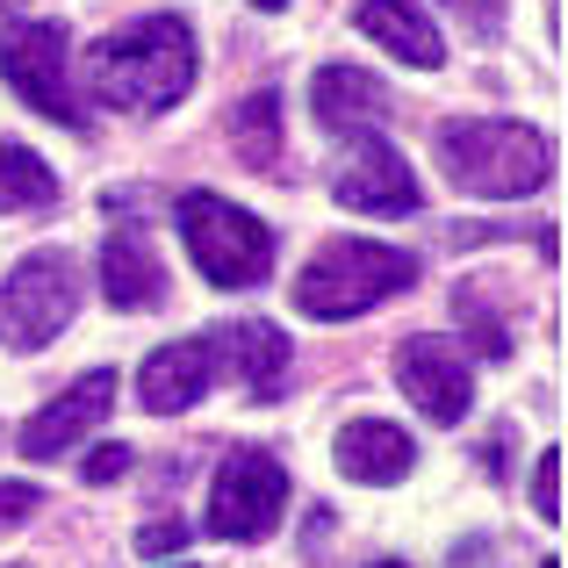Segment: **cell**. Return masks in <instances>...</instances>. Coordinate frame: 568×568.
<instances>
[{"label":"cell","mask_w":568,"mask_h":568,"mask_svg":"<svg viewBox=\"0 0 568 568\" xmlns=\"http://www.w3.org/2000/svg\"><path fill=\"white\" fill-rule=\"evenodd\" d=\"M223 346H231V375L245 388L252 403H281L288 396V375H295V346L281 338V324L252 317V324H231V332H216Z\"/></svg>","instance_id":"obj_13"},{"label":"cell","mask_w":568,"mask_h":568,"mask_svg":"<svg viewBox=\"0 0 568 568\" xmlns=\"http://www.w3.org/2000/svg\"><path fill=\"white\" fill-rule=\"evenodd\" d=\"M0 80L43 115V123L87 130V109L72 101V37L65 22H14L0 37Z\"/></svg>","instance_id":"obj_6"},{"label":"cell","mask_w":568,"mask_h":568,"mask_svg":"<svg viewBox=\"0 0 568 568\" xmlns=\"http://www.w3.org/2000/svg\"><path fill=\"white\" fill-rule=\"evenodd\" d=\"M454 310H460V324H468V332H483V353H489V361H504V353H511V332L489 317V303H475V288H460Z\"/></svg>","instance_id":"obj_19"},{"label":"cell","mask_w":568,"mask_h":568,"mask_svg":"<svg viewBox=\"0 0 568 568\" xmlns=\"http://www.w3.org/2000/svg\"><path fill=\"white\" fill-rule=\"evenodd\" d=\"M252 8H260V14H281V8H288V0H252Z\"/></svg>","instance_id":"obj_24"},{"label":"cell","mask_w":568,"mask_h":568,"mask_svg":"<svg viewBox=\"0 0 568 568\" xmlns=\"http://www.w3.org/2000/svg\"><path fill=\"white\" fill-rule=\"evenodd\" d=\"M72 317H80V260L65 245L14 260V274L0 281V346L43 353Z\"/></svg>","instance_id":"obj_5"},{"label":"cell","mask_w":568,"mask_h":568,"mask_svg":"<svg viewBox=\"0 0 568 568\" xmlns=\"http://www.w3.org/2000/svg\"><path fill=\"white\" fill-rule=\"evenodd\" d=\"M37 504H43L37 483H0V532H14L29 511H37Z\"/></svg>","instance_id":"obj_21"},{"label":"cell","mask_w":568,"mask_h":568,"mask_svg":"<svg viewBox=\"0 0 568 568\" xmlns=\"http://www.w3.org/2000/svg\"><path fill=\"white\" fill-rule=\"evenodd\" d=\"M540 568H561V561H540Z\"/></svg>","instance_id":"obj_25"},{"label":"cell","mask_w":568,"mask_h":568,"mask_svg":"<svg viewBox=\"0 0 568 568\" xmlns=\"http://www.w3.org/2000/svg\"><path fill=\"white\" fill-rule=\"evenodd\" d=\"M0 209H8V216L58 209V173L43 166L29 144H0Z\"/></svg>","instance_id":"obj_18"},{"label":"cell","mask_w":568,"mask_h":568,"mask_svg":"<svg viewBox=\"0 0 568 568\" xmlns=\"http://www.w3.org/2000/svg\"><path fill=\"white\" fill-rule=\"evenodd\" d=\"M209 382H216V332L209 338H173V346H159L152 361L138 367V403L152 417H181L194 403L209 396Z\"/></svg>","instance_id":"obj_11"},{"label":"cell","mask_w":568,"mask_h":568,"mask_svg":"<svg viewBox=\"0 0 568 568\" xmlns=\"http://www.w3.org/2000/svg\"><path fill=\"white\" fill-rule=\"evenodd\" d=\"M101 295L115 310H159L166 303V266H159L144 223H115L109 245H101Z\"/></svg>","instance_id":"obj_12"},{"label":"cell","mask_w":568,"mask_h":568,"mask_svg":"<svg viewBox=\"0 0 568 568\" xmlns=\"http://www.w3.org/2000/svg\"><path fill=\"white\" fill-rule=\"evenodd\" d=\"M109 410H115V375H109V367H94V375H80L72 388H58V396L43 403L22 432H14V446H22L29 460H65L87 432H101V417H109Z\"/></svg>","instance_id":"obj_10"},{"label":"cell","mask_w":568,"mask_h":568,"mask_svg":"<svg viewBox=\"0 0 568 568\" xmlns=\"http://www.w3.org/2000/svg\"><path fill=\"white\" fill-rule=\"evenodd\" d=\"M361 37L382 43L388 58L417 72H439L446 65V43H439V22H432L417 0H361Z\"/></svg>","instance_id":"obj_14"},{"label":"cell","mask_w":568,"mask_h":568,"mask_svg":"<svg viewBox=\"0 0 568 568\" xmlns=\"http://www.w3.org/2000/svg\"><path fill=\"white\" fill-rule=\"evenodd\" d=\"M310 109H317L324 130L361 138V130H375L388 115V87L375 80V72H361V65H324L317 80H310Z\"/></svg>","instance_id":"obj_15"},{"label":"cell","mask_w":568,"mask_h":568,"mask_svg":"<svg viewBox=\"0 0 568 568\" xmlns=\"http://www.w3.org/2000/svg\"><path fill=\"white\" fill-rule=\"evenodd\" d=\"M173 216H181L187 260H194V274H202L209 288H260V281L274 274V231H266L252 209L194 187V194H181Z\"/></svg>","instance_id":"obj_4"},{"label":"cell","mask_w":568,"mask_h":568,"mask_svg":"<svg viewBox=\"0 0 568 568\" xmlns=\"http://www.w3.org/2000/svg\"><path fill=\"white\" fill-rule=\"evenodd\" d=\"M231 144L245 152V166L281 173V94L274 87H260V94H245L231 109Z\"/></svg>","instance_id":"obj_17"},{"label":"cell","mask_w":568,"mask_h":568,"mask_svg":"<svg viewBox=\"0 0 568 568\" xmlns=\"http://www.w3.org/2000/svg\"><path fill=\"white\" fill-rule=\"evenodd\" d=\"M396 382H403V396H410L417 410L432 417V425H460V417H468V403H475L468 353H460L454 338L410 332V338L396 346Z\"/></svg>","instance_id":"obj_8"},{"label":"cell","mask_w":568,"mask_h":568,"mask_svg":"<svg viewBox=\"0 0 568 568\" xmlns=\"http://www.w3.org/2000/svg\"><path fill=\"white\" fill-rule=\"evenodd\" d=\"M288 511V468H281L266 446H237L216 468V489H209V532L216 540H266Z\"/></svg>","instance_id":"obj_7"},{"label":"cell","mask_w":568,"mask_h":568,"mask_svg":"<svg viewBox=\"0 0 568 568\" xmlns=\"http://www.w3.org/2000/svg\"><path fill=\"white\" fill-rule=\"evenodd\" d=\"M410 468H417L410 432L382 425V417H361V425H346V432H338V475H346V483L388 489V483H403Z\"/></svg>","instance_id":"obj_16"},{"label":"cell","mask_w":568,"mask_h":568,"mask_svg":"<svg viewBox=\"0 0 568 568\" xmlns=\"http://www.w3.org/2000/svg\"><path fill=\"white\" fill-rule=\"evenodd\" d=\"M382 568H403V561H382Z\"/></svg>","instance_id":"obj_26"},{"label":"cell","mask_w":568,"mask_h":568,"mask_svg":"<svg viewBox=\"0 0 568 568\" xmlns=\"http://www.w3.org/2000/svg\"><path fill=\"white\" fill-rule=\"evenodd\" d=\"M332 194L346 209H361V216H410L417 202H425V187H417V173L403 166V152L382 138V130H361L346 152V166H338Z\"/></svg>","instance_id":"obj_9"},{"label":"cell","mask_w":568,"mask_h":568,"mask_svg":"<svg viewBox=\"0 0 568 568\" xmlns=\"http://www.w3.org/2000/svg\"><path fill=\"white\" fill-rule=\"evenodd\" d=\"M194 72V29L181 14H144V22L115 29L87 51V87H94L101 109H130V115H159L173 101H187Z\"/></svg>","instance_id":"obj_1"},{"label":"cell","mask_w":568,"mask_h":568,"mask_svg":"<svg viewBox=\"0 0 568 568\" xmlns=\"http://www.w3.org/2000/svg\"><path fill=\"white\" fill-rule=\"evenodd\" d=\"M181 540H187V526H173V518H166V526H144V532H138L144 555H166V547H181Z\"/></svg>","instance_id":"obj_23"},{"label":"cell","mask_w":568,"mask_h":568,"mask_svg":"<svg viewBox=\"0 0 568 568\" xmlns=\"http://www.w3.org/2000/svg\"><path fill=\"white\" fill-rule=\"evenodd\" d=\"M181 568H194V561H181Z\"/></svg>","instance_id":"obj_27"},{"label":"cell","mask_w":568,"mask_h":568,"mask_svg":"<svg viewBox=\"0 0 568 568\" xmlns=\"http://www.w3.org/2000/svg\"><path fill=\"white\" fill-rule=\"evenodd\" d=\"M439 166L460 194L518 202V194L547 187V138L518 115H454L439 123Z\"/></svg>","instance_id":"obj_2"},{"label":"cell","mask_w":568,"mask_h":568,"mask_svg":"<svg viewBox=\"0 0 568 568\" xmlns=\"http://www.w3.org/2000/svg\"><path fill=\"white\" fill-rule=\"evenodd\" d=\"M130 460H138L130 446H94V460H87V483H123Z\"/></svg>","instance_id":"obj_22"},{"label":"cell","mask_w":568,"mask_h":568,"mask_svg":"<svg viewBox=\"0 0 568 568\" xmlns=\"http://www.w3.org/2000/svg\"><path fill=\"white\" fill-rule=\"evenodd\" d=\"M417 281V260L382 237H332L317 260L295 274V310L317 324H346L361 310H382L388 295H403Z\"/></svg>","instance_id":"obj_3"},{"label":"cell","mask_w":568,"mask_h":568,"mask_svg":"<svg viewBox=\"0 0 568 568\" xmlns=\"http://www.w3.org/2000/svg\"><path fill=\"white\" fill-rule=\"evenodd\" d=\"M532 511H540L547 526H561V446H547L540 468H532Z\"/></svg>","instance_id":"obj_20"}]
</instances>
